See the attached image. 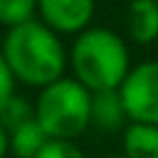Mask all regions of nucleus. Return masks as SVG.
<instances>
[{
    "label": "nucleus",
    "mask_w": 158,
    "mask_h": 158,
    "mask_svg": "<svg viewBox=\"0 0 158 158\" xmlns=\"http://www.w3.org/2000/svg\"><path fill=\"white\" fill-rule=\"evenodd\" d=\"M10 153V133H7V128L0 123V158H5Z\"/></svg>",
    "instance_id": "obj_14"
},
{
    "label": "nucleus",
    "mask_w": 158,
    "mask_h": 158,
    "mask_svg": "<svg viewBox=\"0 0 158 158\" xmlns=\"http://www.w3.org/2000/svg\"><path fill=\"white\" fill-rule=\"evenodd\" d=\"M35 118L49 138L72 141L91 123V91L74 77L40 89L35 101Z\"/></svg>",
    "instance_id": "obj_3"
},
{
    "label": "nucleus",
    "mask_w": 158,
    "mask_h": 158,
    "mask_svg": "<svg viewBox=\"0 0 158 158\" xmlns=\"http://www.w3.org/2000/svg\"><path fill=\"white\" fill-rule=\"evenodd\" d=\"M0 52L15 81L32 89H44L59 81L69 62L59 35L49 30L42 20H32L7 30Z\"/></svg>",
    "instance_id": "obj_1"
},
{
    "label": "nucleus",
    "mask_w": 158,
    "mask_h": 158,
    "mask_svg": "<svg viewBox=\"0 0 158 158\" xmlns=\"http://www.w3.org/2000/svg\"><path fill=\"white\" fill-rule=\"evenodd\" d=\"M126 109L123 101L116 91H96L91 94V123L104 128V131H116L126 121Z\"/></svg>",
    "instance_id": "obj_7"
},
{
    "label": "nucleus",
    "mask_w": 158,
    "mask_h": 158,
    "mask_svg": "<svg viewBox=\"0 0 158 158\" xmlns=\"http://www.w3.org/2000/svg\"><path fill=\"white\" fill-rule=\"evenodd\" d=\"M96 0H37L42 22L57 35H81L89 30Z\"/></svg>",
    "instance_id": "obj_5"
},
{
    "label": "nucleus",
    "mask_w": 158,
    "mask_h": 158,
    "mask_svg": "<svg viewBox=\"0 0 158 158\" xmlns=\"http://www.w3.org/2000/svg\"><path fill=\"white\" fill-rule=\"evenodd\" d=\"M128 37L138 44H151L158 40V0H131Z\"/></svg>",
    "instance_id": "obj_6"
},
{
    "label": "nucleus",
    "mask_w": 158,
    "mask_h": 158,
    "mask_svg": "<svg viewBox=\"0 0 158 158\" xmlns=\"http://www.w3.org/2000/svg\"><path fill=\"white\" fill-rule=\"evenodd\" d=\"M37 12V0H0V25L12 30L32 22Z\"/></svg>",
    "instance_id": "obj_10"
},
{
    "label": "nucleus",
    "mask_w": 158,
    "mask_h": 158,
    "mask_svg": "<svg viewBox=\"0 0 158 158\" xmlns=\"http://www.w3.org/2000/svg\"><path fill=\"white\" fill-rule=\"evenodd\" d=\"M37 158H86L84 151L74 143V141H57V138H49L47 146L40 151Z\"/></svg>",
    "instance_id": "obj_12"
},
{
    "label": "nucleus",
    "mask_w": 158,
    "mask_h": 158,
    "mask_svg": "<svg viewBox=\"0 0 158 158\" xmlns=\"http://www.w3.org/2000/svg\"><path fill=\"white\" fill-rule=\"evenodd\" d=\"M126 158H158V126L131 121L123 131Z\"/></svg>",
    "instance_id": "obj_8"
},
{
    "label": "nucleus",
    "mask_w": 158,
    "mask_h": 158,
    "mask_svg": "<svg viewBox=\"0 0 158 158\" xmlns=\"http://www.w3.org/2000/svg\"><path fill=\"white\" fill-rule=\"evenodd\" d=\"M118 96L131 121L158 126V59L131 67L128 77L118 86Z\"/></svg>",
    "instance_id": "obj_4"
},
{
    "label": "nucleus",
    "mask_w": 158,
    "mask_h": 158,
    "mask_svg": "<svg viewBox=\"0 0 158 158\" xmlns=\"http://www.w3.org/2000/svg\"><path fill=\"white\" fill-rule=\"evenodd\" d=\"M35 116V106H30L22 96H12L5 106H2V111H0V123L7 128V133L10 131H15L17 126H22L25 121H30Z\"/></svg>",
    "instance_id": "obj_11"
},
{
    "label": "nucleus",
    "mask_w": 158,
    "mask_h": 158,
    "mask_svg": "<svg viewBox=\"0 0 158 158\" xmlns=\"http://www.w3.org/2000/svg\"><path fill=\"white\" fill-rule=\"evenodd\" d=\"M69 64L74 79L91 94L116 91L131 72L126 40L109 27H89L77 35L69 52Z\"/></svg>",
    "instance_id": "obj_2"
},
{
    "label": "nucleus",
    "mask_w": 158,
    "mask_h": 158,
    "mask_svg": "<svg viewBox=\"0 0 158 158\" xmlns=\"http://www.w3.org/2000/svg\"><path fill=\"white\" fill-rule=\"evenodd\" d=\"M104 158H126V156L121 153V156H104Z\"/></svg>",
    "instance_id": "obj_15"
},
{
    "label": "nucleus",
    "mask_w": 158,
    "mask_h": 158,
    "mask_svg": "<svg viewBox=\"0 0 158 158\" xmlns=\"http://www.w3.org/2000/svg\"><path fill=\"white\" fill-rule=\"evenodd\" d=\"M47 141L49 136L44 133V128L37 123L35 116L22 126H17L15 131H10V151L15 158H37L40 151L47 146Z\"/></svg>",
    "instance_id": "obj_9"
},
{
    "label": "nucleus",
    "mask_w": 158,
    "mask_h": 158,
    "mask_svg": "<svg viewBox=\"0 0 158 158\" xmlns=\"http://www.w3.org/2000/svg\"><path fill=\"white\" fill-rule=\"evenodd\" d=\"M12 96H15V77H12L7 62H5V57H2V52H0V111H2V106H5Z\"/></svg>",
    "instance_id": "obj_13"
}]
</instances>
